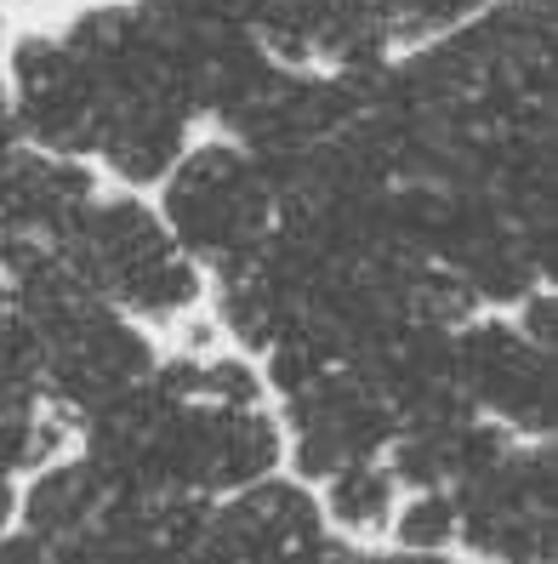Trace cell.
<instances>
[{
    "label": "cell",
    "instance_id": "11",
    "mask_svg": "<svg viewBox=\"0 0 558 564\" xmlns=\"http://www.w3.org/2000/svg\"><path fill=\"white\" fill-rule=\"evenodd\" d=\"M524 330H530V343L552 348V296L547 291L530 296V308H524Z\"/></svg>",
    "mask_w": 558,
    "mask_h": 564
},
{
    "label": "cell",
    "instance_id": "9",
    "mask_svg": "<svg viewBox=\"0 0 558 564\" xmlns=\"http://www.w3.org/2000/svg\"><path fill=\"white\" fill-rule=\"evenodd\" d=\"M331 513L348 530H382L387 513H393V474L376 468L371 456L342 462V468L331 474Z\"/></svg>",
    "mask_w": 558,
    "mask_h": 564
},
{
    "label": "cell",
    "instance_id": "8",
    "mask_svg": "<svg viewBox=\"0 0 558 564\" xmlns=\"http://www.w3.org/2000/svg\"><path fill=\"white\" fill-rule=\"evenodd\" d=\"M103 479L97 468L80 456V462H63V468H46L35 485H29V502H23V530L52 547V553H69V542L91 524V513L103 508Z\"/></svg>",
    "mask_w": 558,
    "mask_h": 564
},
{
    "label": "cell",
    "instance_id": "5",
    "mask_svg": "<svg viewBox=\"0 0 558 564\" xmlns=\"http://www.w3.org/2000/svg\"><path fill=\"white\" fill-rule=\"evenodd\" d=\"M552 348L518 337L507 325H473L456 337V382L473 411L502 416L518 434L552 427Z\"/></svg>",
    "mask_w": 558,
    "mask_h": 564
},
{
    "label": "cell",
    "instance_id": "7",
    "mask_svg": "<svg viewBox=\"0 0 558 564\" xmlns=\"http://www.w3.org/2000/svg\"><path fill=\"white\" fill-rule=\"evenodd\" d=\"M200 553H228V558H280V553H337L325 542L319 508L303 485H262L240 490L228 508L206 513Z\"/></svg>",
    "mask_w": 558,
    "mask_h": 564
},
{
    "label": "cell",
    "instance_id": "3",
    "mask_svg": "<svg viewBox=\"0 0 558 564\" xmlns=\"http://www.w3.org/2000/svg\"><path fill=\"white\" fill-rule=\"evenodd\" d=\"M456 530L473 553L552 558V451H502L456 479Z\"/></svg>",
    "mask_w": 558,
    "mask_h": 564
},
{
    "label": "cell",
    "instance_id": "1",
    "mask_svg": "<svg viewBox=\"0 0 558 564\" xmlns=\"http://www.w3.org/2000/svg\"><path fill=\"white\" fill-rule=\"evenodd\" d=\"M57 251L103 303H125L149 319H172L200 296V269L138 200H97L91 194L75 223L63 228Z\"/></svg>",
    "mask_w": 558,
    "mask_h": 564
},
{
    "label": "cell",
    "instance_id": "2",
    "mask_svg": "<svg viewBox=\"0 0 558 564\" xmlns=\"http://www.w3.org/2000/svg\"><path fill=\"white\" fill-rule=\"evenodd\" d=\"M177 160L183 165L172 172V188H166L172 240L188 257L211 262L217 274L251 262L274 223V188L262 177V165L251 160V149L206 143Z\"/></svg>",
    "mask_w": 558,
    "mask_h": 564
},
{
    "label": "cell",
    "instance_id": "10",
    "mask_svg": "<svg viewBox=\"0 0 558 564\" xmlns=\"http://www.w3.org/2000/svg\"><path fill=\"white\" fill-rule=\"evenodd\" d=\"M450 536H456V502H450L439 485L422 490L416 502L400 513V542L416 547V553H439Z\"/></svg>",
    "mask_w": 558,
    "mask_h": 564
},
{
    "label": "cell",
    "instance_id": "6",
    "mask_svg": "<svg viewBox=\"0 0 558 564\" xmlns=\"http://www.w3.org/2000/svg\"><path fill=\"white\" fill-rule=\"evenodd\" d=\"M12 80H18V120L23 131L52 154H86L97 143V104L91 80L69 41H18L12 52Z\"/></svg>",
    "mask_w": 558,
    "mask_h": 564
},
{
    "label": "cell",
    "instance_id": "4",
    "mask_svg": "<svg viewBox=\"0 0 558 564\" xmlns=\"http://www.w3.org/2000/svg\"><path fill=\"white\" fill-rule=\"evenodd\" d=\"M285 411H291V427H297V468L325 474V479L342 462L376 456L393 440V427H400L393 405L348 365H325L308 382H297L285 393Z\"/></svg>",
    "mask_w": 558,
    "mask_h": 564
}]
</instances>
